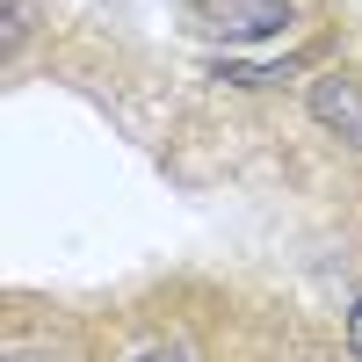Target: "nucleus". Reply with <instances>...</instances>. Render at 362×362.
<instances>
[{
  "mask_svg": "<svg viewBox=\"0 0 362 362\" xmlns=\"http://www.w3.org/2000/svg\"><path fill=\"white\" fill-rule=\"evenodd\" d=\"M305 109H312V124H319V131L348 138L355 153H362V80H355V73H319V80H312V95H305Z\"/></svg>",
  "mask_w": 362,
  "mask_h": 362,
  "instance_id": "nucleus-2",
  "label": "nucleus"
},
{
  "mask_svg": "<svg viewBox=\"0 0 362 362\" xmlns=\"http://www.w3.org/2000/svg\"><path fill=\"white\" fill-rule=\"evenodd\" d=\"M348 355L362 362V297H355V312H348Z\"/></svg>",
  "mask_w": 362,
  "mask_h": 362,
  "instance_id": "nucleus-3",
  "label": "nucleus"
},
{
  "mask_svg": "<svg viewBox=\"0 0 362 362\" xmlns=\"http://www.w3.org/2000/svg\"><path fill=\"white\" fill-rule=\"evenodd\" d=\"M8 362H51V355H8Z\"/></svg>",
  "mask_w": 362,
  "mask_h": 362,
  "instance_id": "nucleus-5",
  "label": "nucleus"
},
{
  "mask_svg": "<svg viewBox=\"0 0 362 362\" xmlns=\"http://www.w3.org/2000/svg\"><path fill=\"white\" fill-rule=\"evenodd\" d=\"M290 0H203L196 8V29L203 37H225V44H268L290 29Z\"/></svg>",
  "mask_w": 362,
  "mask_h": 362,
  "instance_id": "nucleus-1",
  "label": "nucleus"
},
{
  "mask_svg": "<svg viewBox=\"0 0 362 362\" xmlns=\"http://www.w3.org/2000/svg\"><path fill=\"white\" fill-rule=\"evenodd\" d=\"M138 362H189V355H174V348H153V355H138Z\"/></svg>",
  "mask_w": 362,
  "mask_h": 362,
  "instance_id": "nucleus-4",
  "label": "nucleus"
}]
</instances>
